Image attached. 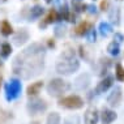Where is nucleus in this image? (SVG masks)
I'll list each match as a JSON object with an SVG mask.
<instances>
[{"label":"nucleus","instance_id":"1","mask_svg":"<svg viewBox=\"0 0 124 124\" xmlns=\"http://www.w3.org/2000/svg\"><path fill=\"white\" fill-rule=\"evenodd\" d=\"M43 59H45L43 46L34 43L13 60V72L25 80L38 76L43 69Z\"/></svg>","mask_w":124,"mask_h":124},{"label":"nucleus","instance_id":"2","mask_svg":"<svg viewBox=\"0 0 124 124\" xmlns=\"http://www.w3.org/2000/svg\"><path fill=\"white\" fill-rule=\"evenodd\" d=\"M80 67V62L75 59V51L71 48L65 50L60 56V60L56 64V71L62 75H71L76 72Z\"/></svg>","mask_w":124,"mask_h":124},{"label":"nucleus","instance_id":"3","mask_svg":"<svg viewBox=\"0 0 124 124\" xmlns=\"http://www.w3.org/2000/svg\"><path fill=\"white\" fill-rule=\"evenodd\" d=\"M69 89H71L69 82L64 81V80H60V78L51 80L47 85V92L52 97H60L62 94H64L65 92H68Z\"/></svg>","mask_w":124,"mask_h":124},{"label":"nucleus","instance_id":"4","mask_svg":"<svg viewBox=\"0 0 124 124\" xmlns=\"http://www.w3.org/2000/svg\"><path fill=\"white\" fill-rule=\"evenodd\" d=\"M59 105L62 107H65V108H69V110H77L84 106V102L78 95H69V97H65V98L60 99Z\"/></svg>","mask_w":124,"mask_h":124},{"label":"nucleus","instance_id":"5","mask_svg":"<svg viewBox=\"0 0 124 124\" xmlns=\"http://www.w3.org/2000/svg\"><path fill=\"white\" fill-rule=\"evenodd\" d=\"M21 93V82L18 80H12L8 85L5 86V98L8 101L16 99Z\"/></svg>","mask_w":124,"mask_h":124},{"label":"nucleus","instance_id":"6","mask_svg":"<svg viewBox=\"0 0 124 124\" xmlns=\"http://www.w3.org/2000/svg\"><path fill=\"white\" fill-rule=\"evenodd\" d=\"M46 108H47V103L41 98H33L28 102V110L31 115L41 114L43 111H46Z\"/></svg>","mask_w":124,"mask_h":124},{"label":"nucleus","instance_id":"7","mask_svg":"<svg viewBox=\"0 0 124 124\" xmlns=\"http://www.w3.org/2000/svg\"><path fill=\"white\" fill-rule=\"evenodd\" d=\"M122 101V88L120 86H115V89L110 93L108 98H107V102L111 106H118Z\"/></svg>","mask_w":124,"mask_h":124},{"label":"nucleus","instance_id":"8","mask_svg":"<svg viewBox=\"0 0 124 124\" xmlns=\"http://www.w3.org/2000/svg\"><path fill=\"white\" fill-rule=\"evenodd\" d=\"M98 111L95 107H90L85 112V123L86 124H97L98 122Z\"/></svg>","mask_w":124,"mask_h":124},{"label":"nucleus","instance_id":"9","mask_svg":"<svg viewBox=\"0 0 124 124\" xmlns=\"http://www.w3.org/2000/svg\"><path fill=\"white\" fill-rule=\"evenodd\" d=\"M112 77H106L105 80H102L98 85H97V88H95V93L97 94H101V93H105L107 92V90L110 89V86L112 85Z\"/></svg>","mask_w":124,"mask_h":124},{"label":"nucleus","instance_id":"10","mask_svg":"<svg viewBox=\"0 0 124 124\" xmlns=\"http://www.w3.org/2000/svg\"><path fill=\"white\" fill-rule=\"evenodd\" d=\"M92 29H93V24H92V22L82 21L81 24L75 29V31H76L77 35H86V34H88V31H89V30H92Z\"/></svg>","mask_w":124,"mask_h":124},{"label":"nucleus","instance_id":"11","mask_svg":"<svg viewBox=\"0 0 124 124\" xmlns=\"http://www.w3.org/2000/svg\"><path fill=\"white\" fill-rule=\"evenodd\" d=\"M28 38H29V33L26 31L25 29H21V30H18V31L15 34V43L17 46H20V45H22L24 42L28 41Z\"/></svg>","mask_w":124,"mask_h":124},{"label":"nucleus","instance_id":"12","mask_svg":"<svg viewBox=\"0 0 124 124\" xmlns=\"http://www.w3.org/2000/svg\"><path fill=\"white\" fill-rule=\"evenodd\" d=\"M115 119H116V114L114 111H111V110L105 108L102 111V122H103V124H110Z\"/></svg>","mask_w":124,"mask_h":124},{"label":"nucleus","instance_id":"13","mask_svg":"<svg viewBox=\"0 0 124 124\" xmlns=\"http://www.w3.org/2000/svg\"><path fill=\"white\" fill-rule=\"evenodd\" d=\"M13 33V29H12V25L9 24L7 20H3L0 22V34L4 35V37H8Z\"/></svg>","mask_w":124,"mask_h":124},{"label":"nucleus","instance_id":"14","mask_svg":"<svg viewBox=\"0 0 124 124\" xmlns=\"http://www.w3.org/2000/svg\"><path fill=\"white\" fill-rule=\"evenodd\" d=\"M55 21H58V12H56V11H54V9H51V11L48 12L47 17L45 18V21L39 24V28H45L46 25L51 24V22H55Z\"/></svg>","mask_w":124,"mask_h":124},{"label":"nucleus","instance_id":"15","mask_svg":"<svg viewBox=\"0 0 124 124\" xmlns=\"http://www.w3.org/2000/svg\"><path fill=\"white\" fill-rule=\"evenodd\" d=\"M43 13H45V8L41 5H35L34 8H31V11H30V21L41 17Z\"/></svg>","mask_w":124,"mask_h":124},{"label":"nucleus","instance_id":"16","mask_svg":"<svg viewBox=\"0 0 124 124\" xmlns=\"http://www.w3.org/2000/svg\"><path fill=\"white\" fill-rule=\"evenodd\" d=\"M43 86V82L42 81H38V82H34L28 88V95H35L37 93H39V90Z\"/></svg>","mask_w":124,"mask_h":124},{"label":"nucleus","instance_id":"17","mask_svg":"<svg viewBox=\"0 0 124 124\" xmlns=\"http://www.w3.org/2000/svg\"><path fill=\"white\" fill-rule=\"evenodd\" d=\"M111 30H112V28H111V25H110L108 22H101L99 24V31L103 37H107L110 33H111Z\"/></svg>","mask_w":124,"mask_h":124},{"label":"nucleus","instance_id":"18","mask_svg":"<svg viewBox=\"0 0 124 124\" xmlns=\"http://www.w3.org/2000/svg\"><path fill=\"white\" fill-rule=\"evenodd\" d=\"M107 51L111 54V55H118L119 54V43H116L115 41L111 42L108 46H107Z\"/></svg>","mask_w":124,"mask_h":124},{"label":"nucleus","instance_id":"19","mask_svg":"<svg viewBox=\"0 0 124 124\" xmlns=\"http://www.w3.org/2000/svg\"><path fill=\"white\" fill-rule=\"evenodd\" d=\"M12 52V46L9 43H3L1 45V56L3 58H8Z\"/></svg>","mask_w":124,"mask_h":124},{"label":"nucleus","instance_id":"20","mask_svg":"<svg viewBox=\"0 0 124 124\" xmlns=\"http://www.w3.org/2000/svg\"><path fill=\"white\" fill-rule=\"evenodd\" d=\"M9 119H12L11 114L0 108V124H7V123L9 122Z\"/></svg>","mask_w":124,"mask_h":124},{"label":"nucleus","instance_id":"21","mask_svg":"<svg viewBox=\"0 0 124 124\" xmlns=\"http://www.w3.org/2000/svg\"><path fill=\"white\" fill-rule=\"evenodd\" d=\"M47 124H60V116H59V114H56V112L50 114L48 118H47Z\"/></svg>","mask_w":124,"mask_h":124},{"label":"nucleus","instance_id":"22","mask_svg":"<svg viewBox=\"0 0 124 124\" xmlns=\"http://www.w3.org/2000/svg\"><path fill=\"white\" fill-rule=\"evenodd\" d=\"M116 78L119 80V81H124V68L122 67V64H118L116 65Z\"/></svg>","mask_w":124,"mask_h":124},{"label":"nucleus","instance_id":"23","mask_svg":"<svg viewBox=\"0 0 124 124\" xmlns=\"http://www.w3.org/2000/svg\"><path fill=\"white\" fill-rule=\"evenodd\" d=\"M86 38H88V41L89 42H94L95 41V38H97V33H95V30H89L88 31V34H86Z\"/></svg>","mask_w":124,"mask_h":124},{"label":"nucleus","instance_id":"24","mask_svg":"<svg viewBox=\"0 0 124 124\" xmlns=\"http://www.w3.org/2000/svg\"><path fill=\"white\" fill-rule=\"evenodd\" d=\"M114 41H115L116 43H119V45H120V43H122V42L124 41V37H123L122 34H120V33H115V37H114Z\"/></svg>","mask_w":124,"mask_h":124},{"label":"nucleus","instance_id":"25","mask_svg":"<svg viewBox=\"0 0 124 124\" xmlns=\"http://www.w3.org/2000/svg\"><path fill=\"white\" fill-rule=\"evenodd\" d=\"M64 30H65L64 26H63V28H62V26H58V28L55 29V34L58 37H62L63 34H64Z\"/></svg>","mask_w":124,"mask_h":124},{"label":"nucleus","instance_id":"26","mask_svg":"<svg viewBox=\"0 0 124 124\" xmlns=\"http://www.w3.org/2000/svg\"><path fill=\"white\" fill-rule=\"evenodd\" d=\"M101 9H102V11H107V9H108V0H103V1L101 3Z\"/></svg>","mask_w":124,"mask_h":124},{"label":"nucleus","instance_id":"27","mask_svg":"<svg viewBox=\"0 0 124 124\" xmlns=\"http://www.w3.org/2000/svg\"><path fill=\"white\" fill-rule=\"evenodd\" d=\"M48 46L50 47H55V42H54L52 39H48Z\"/></svg>","mask_w":124,"mask_h":124},{"label":"nucleus","instance_id":"28","mask_svg":"<svg viewBox=\"0 0 124 124\" xmlns=\"http://www.w3.org/2000/svg\"><path fill=\"white\" fill-rule=\"evenodd\" d=\"M30 124H39V123H37V122H34V123H30Z\"/></svg>","mask_w":124,"mask_h":124},{"label":"nucleus","instance_id":"29","mask_svg":"<svg viewBox=\"0 0 124 124\" xmlns=\"http://www.w3.org/2000/svg\"><path fill=\"white\" fill-rule=\"evenodd\" d=\"M46 1H47V3H50V1H51V0H46Z\"/></svg>","mask_w":124,"mask_h":124},{"label":"nucleus","instance_id":"30","mask_svg":"<svg viewBox=\"0 0 124 124\" xmlns=\"http://www.w3.org/2000/svg\"><path fill=\"white\" fill-rule=\"evenodd\" d=\"M0 82H1V77H0Z\"/></svg>","mask_w":124,"mask_h":124}]
</instances>
